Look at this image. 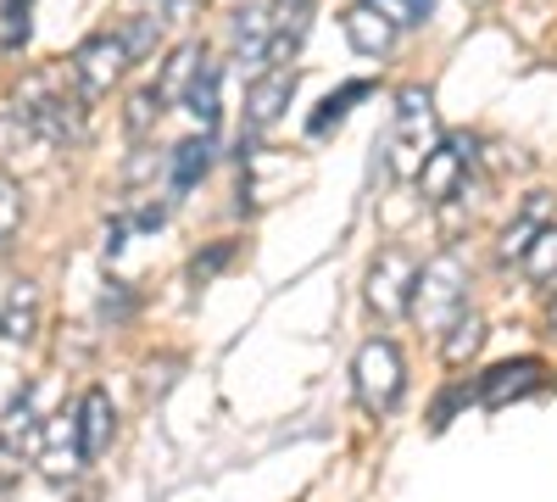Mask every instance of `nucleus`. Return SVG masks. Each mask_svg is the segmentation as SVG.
I'll list each match as a JSON object with an SVG mask.
<instances>
[{
	"instance_id": "nucleus-23",
	"label": "nucleus",
	"mask_w": 557,
	"mask_h": 502,
	"mask_svg": "<svg viewBox=\"0 0 557 502\" xmlns=\"http://www.w3.org/2000/svg\"><path fill=\"white\" fill-rule=\"evenodd\" d=\"M23 230V185L12 173H0V246Z\"/></svg>"
},
{
	"instance_id": "nucleus-24",
	"label": "nucleus",
	"mask_w": 557,
	"mask_h": 502,
	"mask_svg": "<svg viewBox=\"0 0 557 502\" xmlns=\"http://www.w3.org/2000/svg\"><path fill=\"white\" fill-rule=\"evenodd\" d=\"M380 17H391L396 28H418V23H430V12H435V0H368Z\"/></svg>"
},
{
	"instance_id": "nucleus-10",
	"label": "nucleus",
	"mask_w": 557,
	"mask_h": 502,
	"mask_svg": "<svg viewBox=\"0 0 557 502\" xmlns=\"http://www.w3.org/2000/svg\"><path fill=\"white\" fill-rule=\"evenodd\" d=\"M73 430H78V452H84V464H96L101 452L112 446L117 436V407H112V391L107 385H89L73 407Z\"/></svg>"
},
{
	"instance_id": "nucleus-13",
	"label": "nucleus",
	"mask_w": 557,
	"mask_h": 502,
	"mask_svg": "<svg viewBox=\"0 0 557 502\" xmlns=\"http://www.w3.org/2000/svg\"><path fill=\"white\" fill-rule=\"evenodd\" d=\"M39 313H45L39 285L34 280H12L7 291H0V335H7L12 346L34 341L39 335Z\"/></svg>"
},
{
	"instance_id": "nucleus-1",
	"label": "nucleus",
	"mask_w": 557,
	"mask_h": 502,
	"mask_svg": "<svg viewBox=\"0 0 557 502\" xmlns=\"http://www.w3.org/2000/svg\"><path fill=\"white\" fill-rule=\"evenodd\" d=\"M84 96L67 68H39L28 73L12 101L0 107V157H23V151H67L84 134Z\"/></svg>"
},
{
	"instance_id": "nucleus-27",
	"label": "nucleus",
	"mask_w": 557,
	"mask_h": 502,
	"mask_svg": "<svg viewBox=\"0 0 557 502\" xmlns=\"http://www.w3.org/2000/svg\"><path fill=\"white\" fill-rule=\"evenodd\" d=\"M552 335H557V285H552Z\"/></svg>"
},
{
	"instance_id": "nucleus-25",
	"label": "nucleus",
	"mask_w": 557,
	"mask_h": 502,
	"mask_svg": "<svg viewBox=\"0 0 557 502\" xmlns=\"http://www.w3.org/2000/svg\"><path fill=\"white\" fill-rule=\"evenodd\" d=\"M117 34H123V45H128V57L139 62V57H146L151 45L162 39V17H134V23H123Z\"/></svg>"
},
{
	"instance_id": "nucleus-4",
	"label": "nucleus",
	"mask_w": 557,
	"mask_h": 502,
	"mask_svg": "<svg viewBox=\"0 0 557 502\" xmlns=\"http://www.w3.org/2000/svg\"><path fill=\"white\" fill-rule=\"evenodd\" d=\"M351 385L368 419H385L407 396V357L396 352V341H362L357 363H351Z\"/></svg>"
},
{
	"instance_id": "nucleus-6",
	"label": "nucleus",
	"mask_w": 557,
	"mask_h": 502,
	"mask_svg": "<svg viewBox=\"0 0 557 502\" xmlns=\"http://www.w3.org/2000/svg\"><path fill=\"white\" fill-rule=\"evenodd\" d=\"M128 68H134V57H128L123 34H89L78 51H73V62H67V73H73V84H78L84 101L112 96V84H117Z\"/></svg>"
},
{
	"instance_id": "nucleus-16",
	"label": "nucleus",
	"mask_w": 557,
	"mask_h": 502,
	"mask_svg": "<svg viewBox=\"0 0 557 502\" xmlns=\"http://www.w3.org/2000/svg\"><path fill=\"white\" fill-rule=\"evenodd\" d=\"M201 62H207V51H201V45H178V51L162 62L157 84H151V89H157V101H162V107H178V101H184V89L196 84Z\"/></svg>"
},
{
	"instance_id": "nucleus-14",
	"label": "nucleus",
	"mask_w": 557,
	"mask_h": 502,
	"mask_svg": "<svg viewBox=\"0 0 557 502\" xmlns=\"http://www.w3.org/2000/svg\"><path fill=\"white\" fill-rule=\"evenodd\" d=\"M45 436V419H39V396L34 391H17L7 402V414H0V452H12V458H23V452H34Z\"/></svg>"
},
{
	"instance_id": "nucleus-26",
	"label": "nucleus",
	"mask_w": 557,
	"mask_h": 502,
	"mask_svg": "<svg viewBox=\"0 0 557 502\" xmlns=\"http://www.w3.org/2000/svg\"><path fill=\"white\" fill-rule=\"evenodd\" d=\"M168 107L157 101V89H139V96L128 101V134H134V140H139V134H151V123L162 118Z\"/></svg>"
},
{
	"instance_id": "nucleus-15",
	"label": "nucleus",
	"mask_w": 557,
	"mask_h": 502,
	"mask_svg": "<svg viewBox=\"0 0 557 502\" xmlns=\"http://www.w3.org/2000/svg\"><path fill=\"white\" fill-rule=\"evenodd\" d=\"M341 28H346V39H351L357 57H385L391 45H396V34H401L391 17H380L374 7H368V0H357V7L341 17Z\"/></svg>"
},
{
	"instance_id": "nucleus-19",
	"label": "nucleus",
	"mask_w": 557,
	"mask_h": 502,
	"mask_svg": "<svg viewBox=\"0 0 557 502\" xmlns=\"http://www.w3.org/2000/svg\"><path fill=\"white\" fill-rule=\"evenodd\" d=\"M218 78H223V73H218V62L207 57V62H201V73H196V84L184 89V101H178V107H190V118L201 123V134H212V128H218Z\"/></svg>"
},
{
	"instance_id": "nucleus-2",
	"label": "nucleus",
	"mask_w": 557,
	"mask_h": 502,
	"mask_svg": "<svg viewBox=\"0 0 557 502\" xmlns=\"http://www.w3.org/2000/svg\"><path fill=\"white\" fill-rule=\"evenodd\" d=\"M441 140V123H435V96L424 84H407L396 96V118H391V140H385V168L391 179H418L424 157Z\"/></svg>"
},
{
	"instance_id": "nucleus-8",
	"label": "nucleus",
	"mask_w": 557,
	"mask_h": 502,
	"mask_svg": "<svg viewBox=\"0 0 557 502\" xmlns=\"http://www.w3.org/2000/svg\"><path fill=\"white\" fill-rule=\"evenodd\" d=\"M290 96H296V68L290 62L262 68L251 78V89H246V140H257V134H268L278 118H285Z\"/></svg>"
},
{
	"instance_id": "nucleus-3",
	"label": "nucleus",
	"mask_w": 557,
	"mask_h": 502,
	"mask_svg": "<svg viewBox=\"0 0 557 502\" xmlns=\"http://www.w3.org/2000/svg\"><path fill=\"white\" fill-rule=\"evenodd\" d=\"M462 307H469V262H462L457 252H441V257H430L424 268L412 273L407 313H412L430 335H441Z\"/></svg>"
},
{
	"instance_id": "nucleus-11",
	"label": "nucleus",
	"mask_w": 557,
	"mask_h": 502,
	"mask_svg": "<svg viewBox=\"0 0 557 502\" xmlns=\"http://www.w3.org/2000/svg\"><path fill=\"white\" fill-rule=\"evenodd\" d=\"M34 458H39V475L45 480H73L84 469V452H78V430H73V414H57L51 425H45L39 446H34Z\"/></svg>"
},
{
	"instance_id": "nucleus-20",
	"label": "nucleus",
	"mask_w": 557,
	"mask_h": 502,
	"mask_svg": "<svg viewBox=\"0 0 557 502\" xmlns=\"http://www.w3.org/2000/svg\"><path fill=\"white\" fill-rule=\"evenodd\" d=\"M519 268H524V280L530 285H557V223H546V230L524 246V257H519Z\"/></svg>"
},
{
	"instance_id": "nucleus-9",
	"label": "nucleus",
	"mask_w": 557,
	"mask_h": 502,
	"mask_svg": "<svg viewBox=\"0 0 557 502\" xmlns=\"http://www.w3.org/2000/svg\"><path fill=\"white\" fill-rule=\"evenodd\" d=\"M541 385H546V363H541V357H507V363H496V369H485V375L474 380V402L507 407V402L535 396Z\"/></svg>"
},
{
	"instance_id": "nucleus-5",
	"label": "nucleus",
	"mask_w": 557,
	"mask_h": 502,
	"mask_svg": "<svg viewBox=\"0 0 557 502\" xmlns=\"http://www.w3.org/2000/svg\"><path fill=\"white\" fill-rule=\"evenodd\" d=\"M474 162H480V140H474V134H441L435 151L424 157V168H418V191H424V201H435V207L457 201L462 191H469Z\"/></svg>"
},
{
	"instance_id": "nucleus-21",
	"label": "nucleus",
	"mask_w": 557,
	"mask_h": 502,
	"mask_svg": "<svg viewBox=\"0 0 557 502\" xmlns=\"http://www.w3.org/2000/svg\"><path fill=\"white\" fill-rule=\"evenodd\" d=\"M368 89H374V84H368V78H357V84H346V89H341V96H330V101H323V107H318V112L307 118V134H312V140H318V134H330V128H335V123H341V118L351 112V101H362V96H368Z\"/></svg>"
},
{
	"instance_id": "nucleus-22",
	"label": "nucleus",
	"mask_w": 557,
	"mask_h": 502,
	"mask_svg": "<svg viewBox=\"0 0 557 502\" xmlns=\"http://www.w3.org/2000/svg\"><path fill=\"white\" fill-rule=\"evenodd\" d=\"M235 57L262 68V57H268V12H240V23H235Z\"/></svg>"
},
{
	"instance_id": "nucleus-17",
	"label": "nucleus",
	"mask_w": 557,
	"mask_h": 502,
	"mask_svg": "<svg viewBox=\"0 0 557 502\" xmlns=\"http://www.w3.org/2000/svg\"><path fill=\"white\" fill-rule=\"evenodd\" d=\"M485 335H491V330H485V318L462 307V313L451 318V325L441 330V357L451 363V369H462V363H474V357H480Z\"/></svg>"
},
{
	"instance_id": "nucleus-7",
	"label": "nucleus",
	"mask_w": 557,
	"mask_h": 502,
	"mask_svg": "<svg viewBox=\"0 0 557 502\" xmlns=\"http://www.w3.org/2000/svg\"><path fill=\"white\" fill-rule=\"evenodd\" d=\"M412 273L418 262L401 252V246H385L374 257V268H368V307H374L385 325H396V318H407V296H412Z\"/></svg>"
},
{
	"instance_id": "nucleus-18",
	"label": "nucleus",
	"mask_w": 557,
	"mask_h": 502,
	"mask_svg": "<svg viewBox=\"0 0 557 502\" xmlns=\"http://www.w3.org/2000/svg\"><path fill=\"white\" fill-rule=\"evenodd\" d=\"M168 168H173V191H190L196 179L212 168V134H190V140H178Z\"/></svg>"
},
{
	"instance_id": "nucleus-12",
	"label": "nucleus",
	"mask_w": 557,
	"mask_h": 502,
	"mask_svg": "<svg viewBox=\"0 0 557 502\" xmlns=\"http://www.w3.org/2000/svg\"><path fill=\"white\" fill-rule=\"evenodd\" d=\"M546 223H557V196H552V191H530V196L519 201L513 223L502 230L496 257H502V262H519V257H524V246H530V241L546 230Z\"/></svg>"
}]
</instances>
